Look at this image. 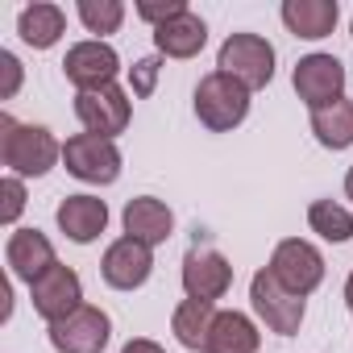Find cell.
<instances>
[{"label": "cell", "instance_id": "obj_1", "mask_svg": "<svg viewBox=\"0 0 353 353\" xmlns=\"http://www.w3.org/2000/svg\"><path fill=\"white\" fill-rule=\"evenodd\" d=\"M63 158V145L46 125H21L17 117H0V162L17 179H38Z\"/></svg>", "mask_w": 353, "mask_h": 353}, {"label": "cell", "instance_id": "obj_2", "mask_svg": "<svg viewBox=\"0 0 353 353\" xmlns=\"http://www.w3.org/2000/svg\"><path fill=\"white\" fill-rule=\"evenodd\" d=\"M196 117H200V125L212 129V133L237 129V125L250 117V88L237 83V79L225 75V71L204 75L200 88H196Z\"/></svg>", "mask_w": 353, "mask_h": 353}, {"label": "cell", "instance_id": "obj_3", "mask_svg": "<svg viewBox=\"0 0 353 353\" xmlns=\"http://www.w3.org/2000/svg\"><path fill=\"white\" fill-rule=\"evenodd\" d=\"M216 71L233 75L250 92H258L274 79V46L262 34H229L216 54Z\"/></svg>", "mask_w": 353, "mask_h": 353}, {"label": "cell", "instance_id": "obj_4", "mask_svg": "<svg viewBox=\"0 0 353 353\" xmlns=\"http://www.w3.org/2000/svg\"><path fill=\"white\" fill-rule=\"evenodd\" d=\"M250 303H254L258 320H262L270 332H279V336H291V332H299V324H303V295L287 291V287L270 274V266H262V270L250 279Z\"/></svg>", "mask_w": 353, "mask_h": 353}, {"label": "cell", "instance_id": "obj_5", "mask_svg": "<svg viewBox=\"0 0 353 353\" xmlns=\"http://www.w3.org/2000/svg\"><path fill=\"white\" fill-rule=\"evenodd\" d=\"M63 162H67V170L75 174L79 183H96V188L117 183V174H121V150H117V141L112 137H96V133L67 137Z\"/></svg>", "mask_w": 353, "mask_h": 353}, {"label": "cell", "instance_id": "obj_6", "mask_svg": "<svg viewBox=\"0 0 353 353\" xmlns=\"http://www.w3.org/2000/svg\"><path fill=\"white\" fill-rule=\"evenodd\" d=\"M270 274H274L287 291H295V295L307 299V295L324 283V258H320V250H316L312 241L287 237V241H279L274 254H270Z\"/></svg>", "mask_w": 353, "mask_h": 353}, {"label": "cell", "instance_id": "obj_7", "mask_svg": "<svg viewBox=\"0 0 353 353\" xmlns=\"http://www.w3.org/2000/svg\"><path fill=\"white\" fill-rule=\"evenodd\" d=\"M75 117L83 125V133H96V137H117L129 129V117H133V104H129V92L108 83V88H96V92H79L75 96Z\"/></svg>", "mask_w": 353, "mask_h": 353}, {"label": "cell", "instance_id": "obj_8", "mask_svg": "<svg viewBox=\"0 0 353 353\" xmlns=\"http://www.w3.org/2000/svg\"><path fill=\"white\" fill-rule=\"evenodd\" d=\"M30 299H34V312L46 324H59V320H67L71 312L83 307V283L71 266L54 262L38 283H30Z\"/></svg>", "mask_w": 353, "mask_h": 353}, {"label": "cell", "instance_id": "obj_9", "mask_svg": "<svg viewBox=\"0 0 353 353\" xmlns=\"http://www.w3.org/2000/svg\"><path fill=\"white\" fill-rule=\"evenodd\" d=\"M291 83H295V96L307 108H324V104L345 96V67H341L336 54H307V59L295 63Z\"/></svg>", "mask_w": 353, "mask_h": 353}, {"label": "cell", "instance_id": "obj_10", "mask_svg": "<svg viewBox=\"0 0 353 353\" xmlns=\"http://www.w3.org/2000/svg\"><path fill=\"white\" fill-rule=\"evenodd\" d=\"M229 283H233V266H229V258L221 250H212V245H192L188 250V258H183V291H188V299L216 303V299H225Z\"/></svg>", "mask_w": 353, "mask_h": 353}, {"label": "cell", "instance_id": "obj_11", "mask_svg": "<svg viewBox=\"0 0 353 353\" xmlns=\"http://www.w3.org/2000/svg\"><path fill=\"white\" fill-rule=\"evenodd\" d=\"M108 336H112V320H108V312H100L92 303H83L67 320L50 324V345L59 353H104Z\"/></svg>", "mask_w": 353, "mask_h": 353}, {"label": "cell", "instance_id": "obj_12", "mask_svg": "<svg viewBox=\"0 0 353 353\" xmlns=\"http://www.w3.org/2000/svg\"><path fill=\"white\" fill-rule=\"evenodd\" d=\"M117 71H121V59L108 42L92 38V42H75L63 59V75L79 88V92H96V88H108L117 83Z\"/></svg>", "mask_w": 353, "mask_h": 353}, {"label": "cell", "instance_id": "obj_13", "mask_svg": "<svg viewBox=\"0 0 353 353\" xmlns=\"http://www.w3.org/2000/svg\"><path fill=\"white\" fill-rule=\"evenodd\" d=\"M150 270H154V254H150V245H141L133 237L112 241L104 250V258H100V274H104V283L112 291H137V287H145Z\"/></svg>", "mask_w": 353, "mask_h": 353}, {"label": "cell", "instance_id": "obj_14", "mask_svg": "<svg viewBox=\"0 0 353 353\" xmlns=\"http://www.w3.org/2000/svg\"><path fill=\"white\" fill-rule=\"evenodd\" d=\"M5 262H9V270H13L17 279L38 283L59 258H54V245H50L46 233H38V229H17V233L9 237V245H5Z\"/></svg>", "mask_w": 353, "mask_h": 353}, {"label": "cell", "instance_id": "obj_15", "mask_svg": "<svg viewBox=\"0 0 353 353\" xmlns=\"http://www.w3.org/2000/svg\"><path fill=\"white\" fill-rule=\"evenodd\" d=\"M59 229L75 241V245H88L96 241L104 229H108V204L100 196H67L54 212Z\"/></svg>", "mask_w": 353, "mask_h": 353}, {"label": "cell", "instance_id": "obj_16", "mask_svg": "<svg viewBox=\"0 0 353 353\" xmlns=\"http://www.w3.org/2000/svg\"><path fill=\"white\" fill-rule=\"evenodd\" d=\"M170 229H174V212L162 200L137 196V200L125 204V237H133V241H141V245L154 250V245H162L170 237Z\"/></svg>", "mask_w": 353, "mask_h": 353}, {"label": "cell", "instance_id": "obj_17", "mask_svg": "<svg viewBox=\"0 0 353 353\" xmlns=\"http://www.w3.org/2000/svg\"><path fill=\"white\" fill-rule=\"evenodd\" d=\"M204 42H208V26L192 9L154 30V46H158L162 59H196L204 50Z\"/></svg>", "mask_w": 353, "mask_h": 353}, {"label": "cell", "instance_id": "obj_18", "mask_svg": "<svg viewBox=\"0 0 353 353\" xmlns=\"http://www.w3.org/2000/svg\"><path fill=\"white\" fill-rule=\"evenodd\" d=\"M336 0H283V26L295 34V38H307V42H320L336 30Z\"/></svg>", "mask_w": 353, "mask_h": 353}, {"label": "cell", "instance_id": "obj_19", "mask_svg": "<svg viewBox=\"0 0 353 353\" xmlns=\"http://www.w3.org/2000/svg\"><path fill=\"white\" fill-rule=\"evenodd\" d=\"M258 345H262V332L245 312H216L204 353H258Z\"/></svg>", "mask_w": 353, "mask_h": 353}, {"label": "cell", "instance_id": "obj_20", "mask_svg": "<svg viewBox=\"0 0 353 353\" xmlns=\"http://www.w3.org/2000/svg\"><path fill=\"white\" fill-rule=\"evenodd\" d=\"M17 34H21V42L26 46H34V50H50L63 34H67V13L59 9V5H26L21 9V17H17Z\"/></svg>", "mask_w": 353, "mask_h": 353}, {"label": "cell", "instance_id": "obj_21", "mask_svg": "<svg viewBox=\"0 0 353 353\" xmlns=\"http://www.w3.org/2000/svg\"><path fill=\"white\" fill-rule=\"evenodd\" d=\"M212 324H216V303H204V299H183L170 316V332L179 336L183 349H196V353L208 349Z\"/></svg>", "mask_w": 353, "mask_h": 353}, {"label": "cell", "instance_id": "obj_22", "mask_svg": "<svg viewBox=\"0 0 353 353\" xmlns=\"http://www.w3.org/2000/svg\"><path fill=\"white\" fill-rule=\"evenodd\" d=\"M312 133L324 150H349L353 145V100H332L324 108H312Z\"/></svg>", "mask_w": 353, "mask_h": 353}, {"label": "cell", "instance_id": "obj_23", "mask_svg": "<svg viewBox=\"0 0 353 353\" xmlns=\"http://www.w3.org/2000/svg\"><path fill=\"white\" fill-rule=\"evenodd\" d=\"M307 225H312V233H320L324 241H353V212L349 208H341V204H332V200H316L312 208H307Z\"/></svg>", "mask_w": 353, "mask_h": 353}, {"label": "cell", "instance_id": "obj_24", "mask_svg": "<svg viewBox=\"0 0 353 353\" xmlns=\"http://www.w3.org/2000/svg\"><path fill=\"white\" fill-rule=\"evenodd\" d=\"M79 21L88 26V34H117L125 21V5L121 0H79Z\"/></svg>", "mask_w": 353, "mask_h": 353}, {"label": "cell", "instance_id": "obj_25", "mask_svg": "<svg viewBox=\"0 0 353 353\" xmlns=\"http://www.w3.org/2000/svg\"><path fill=\"white\" fill-rule=\"evenodd\" d=\"M0 221L5 225H13L21 212H26V179H17V174H5V179H0Z\"/></svg>", "mask_w": 353, "mask_h": 353}, {"label": "cell", "instance_id": "obj_26", "mask_svg": "<svg viewBox=\"0 0 353 353\" xmlns=\"http://www.w3.org/2000/svg\"><path fill=\"white\" fill-rule=\"evenodd\" d=\"M179 13H188V0H141V5H137V17L150 21L154 30L166 26V21H174Z\"/></svg>", "mask_w": 353, "mask_h": 353}, {"label": "cell", "instance_id": "obj_27", "mask_svg": "<svg viewBox=\"0 0 353 353\" xmlns=\"http://www.w3.org/2000/svg\"><path fill=\"white\" fill-rule=\"evenodd\" d=\"M17 88H21V63H17V54L0 50V100H13Z\"/></svg>", "mask_w": 353, "mask_h": 353}, {"label": "cell", "instance_id": "obj_28", "mask_svg": "<svg viewBox=\"0 0 353 353\" xmlns=\"http://www.w3.org/2000/svg\"><path fill=\"white\" fill-rule=\"evenodd\" d=\"M154 79H158V59H141L133 67V92L137 96H150L154 92Z\"/></svg>", "mask_w": 353, "mask_h": 353}, {"label": "cell", "instance_id": "obj_29", "mask_svg": "<svg viewBox=\"0 0 353 353\" xmlns=\"http://www.w3.org/2000/svg\"><path fill=\"white\" fill-rule=\"evenodd\" d=\"M121 353H166V349H162L158 341H145V336H133V341H129V345H125Z\"/></svg>", "mask_w": 353, "mask_h": 353}, {"label": "cell", "instance_id": "obj_30", "mask_svg": "<svg viewBox=\"0 0 353 353\" xmlns=\"http://www.w3.org/2000/svg\"><path fill=\"white\" fill-rule=\"evenodd\" d=\"M345 303H349V312H353V274L345 279Z\"/></svg>", "mask_w": 353, "mask_h": 353}, {"label": "cell", "instance_id": "obj_31", "mask_svg": "<svg viewBox=\"0 0 353 353\" xmlns=\"http://www.w3.org/2000/svg\"><path fill=\"white\" fill-rule=\"evenodd\" d=\"M345 196H349V200H353V166H349V170H345Z\"/></svg>", "mask_w": 353, "mask_h": 353}, {"label": "cell", "instance_id": "obj_32", "mask_svg": "<svg viewBox=\"0 0 353 353\" xmlns=\"http://www.w3.org/2000/svg\"><path fill=\"white\" fill-rule=\"evenodd\" d=\"M349 30H353V21H349Z\"/></svg>", "mask_w": 353, "mask_h": 353}]
</instances>
